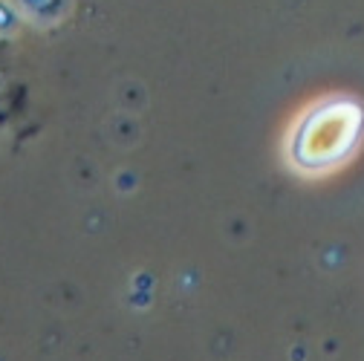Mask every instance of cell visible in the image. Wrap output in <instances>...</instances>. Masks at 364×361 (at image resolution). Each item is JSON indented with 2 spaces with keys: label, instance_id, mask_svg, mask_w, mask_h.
Segmentation results:
<instances>
[{
  "label": "cell",
  "instance_id": "1",
  "mask_svg": "<svg viewBox=\"0 0 364 361\" xmlns=\"http://www.w3.org/2000/svg\"><path fill=\"white\" fill-rule=\"evenodd\" d=\"M364 136V107L336 96L312 104L289 136V162L301 173H327L344 165Z\"/></svg>",
  "mask_w": 364,
  "mask_h": 361
}]
</instances>
